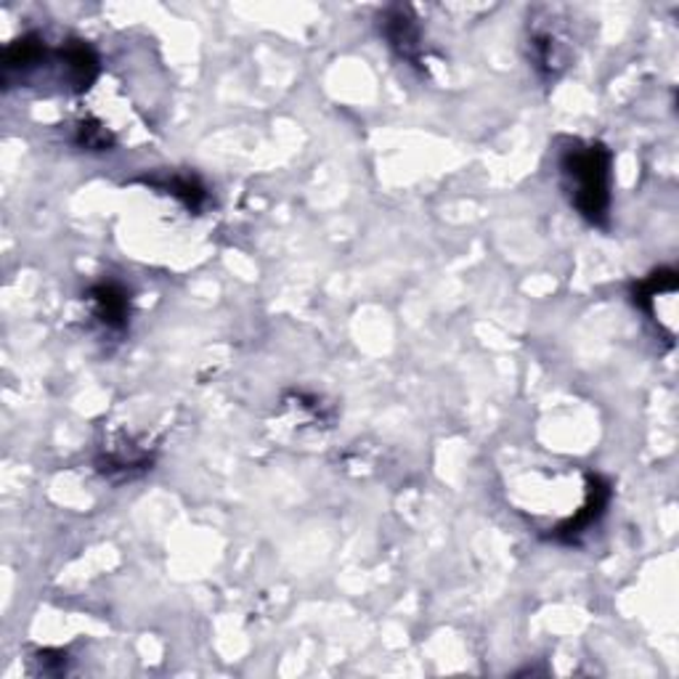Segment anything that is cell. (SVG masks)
Segmentation results:
<instances>
[{"mask_svg": "<svg viewBox=\"0 0 679 679\" xmlns=\"http://www.w3.org/2000/svg\"><path fill=\"white\" fill-rule=\"evenodd\" d=\"M561 181L570 205L587 224L606 228L611 218L613 155L600 142H570L561 151Z\"/></svg>", "mask_w": 679, "mask_h": 679, "instance_id": "6da1fadb", "label": "cell"}, {"mask_svg": "<svg viewBox=\"0 0 679 679\" xmlns=\"http://www.w3.org/2000/svg\"><path fill=\"white\" fill-rule=\"evenodd\" d=\"M86 303L91 308V319L99 324L101 332L125 335L131 324V295L117 282H97L86 292Z\"/></svg>", "mask_w": 679, "mask_h": 679, "instance_id": "7a4b0ae2", "label": "cell"}, {"mask_svg": "<svg viewBox=\"0 0 679 679\" xmlns=\"http://www.w3.org/2000/svg\"><path fill=\"white\" fill-rule=\"evenodd\" d=\"M380 33H383L393 54L398 59L409 61L411 67H420L425 61V48H422V30L417 16L411 14L409 5H391L383 14L380 22Z\"/></svg>", "mask_w": 679, "mask_h": 679, "instance_id": "3957f363", "label": "cell"}, {"mask_svg": "<svg viewBox=\"0 0 679 679\" xmlns=\"http://www.w3.org/2000/svg\"><path fill=\"white\" fill-rule=\"evenodd\" d=\"M608 505H611V484L600 475H589L587 484V499H584V507L576 512L574 518H568L566 523L557 525L552 539L563 544H574L581 534H587L598 520L606 516Z\"/></svg>", "mask_w": 679, "mask_h": 679, "instance_id": "277c9868", "label": "cell"}, {"mask_svg": "<svg viewBox=\"0 0 679 679\" xmlns=\"http://www.w3.org/2000/svg\"><path fill=\"white\" fill-rule=\"evenodd\" d=\"M531 59H534L536 72L544 80H555L561 69L566 67V54H563V43L552 33L531 35Z\"/></svg>", "mask_w": 679, "mask_h": 679, "instance_id": "5b68a950", "label": "cell"}, {"mask_svg": "<svg viewBox=\"0 0 679 679\" xmlns=\"http://www.w3.org/2000/svg\"><path fill=\"white\" fill-rule=\"evenodd\" d=\"M151 186L162 189L165 194H173L189 211H200L207 202V189L202 186L194 176H165V179H151Z\"/></svg>", "mask_w": 679, "mask_h": 679, "instance_id": "8992f818", "label": "cell"}, {"mask_svg": "<svg viewBox=\"0 0 679 679\" xmlns=\"http://www.w3.org/2000/svg\"><path fill=\"white\" fill-rule=\"evenodd\" d=\"M75 144H78L80 149H88V151H110L112 149V136L104 131V125L82 123L78 128V136H75Z\"/></svg>", "mask_w": 679, "mask_h": 679, "instance_id": "52a82bcc", "label": "cell"}, {"mask_svg": "<svg viewBox=\"0 0 679 679\" xmlns=\"http://www.w3.org/2000/svg\"><path fill=\"white\" fill-rule=\"evenodd\" d=\"M37 664H41L43 675H61V671H67V653L43 650V653H37Z\"/></svg>", "mask_w": 679, "mask_h": 679, "instance_id": "ba28073f", "label": "cell"}]
</instances>
